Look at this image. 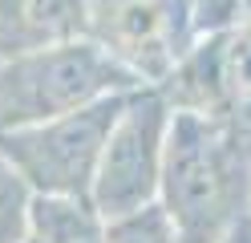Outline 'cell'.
Segmentation results:
<instances>
[{
    "label": "cell",
    "instance_id": "obj_1",
    "mask_svg": "<svg viewBox=\"0 0 251 243\" xmlns=\"http://www.w3.org/2000/svg\"><path fill=\"white\" fill-rule=\"evenodd\" d=\"M158 207L178 243H219L251 211V118L170 106Z\"/></svg>",
    "mask_w": 251,
    "mask_h": 243
},
{
    "label": "cell",
    "instance_id": "obj_2",
    "mask_svg": "<svg viewBox=\"0 0 251 243\" xmlns=\"http://www.w3.org/2000/svg\"><path fill=\"white\" fill-rule=\"evenodd\" d=\"M134 89H142L138 73L93 37L33 49V53L0 61V134Z\"/></svg>",
    "mask_w": 251,
    "mask_h": 243
},
{
    "label": "cell",
    "instance_id": "obj_3",
    "mask_svg": "<svg viewBox=\"0 0 251 243\" xmlns=\"http://www.w3.org/2000/svg\"><path fill=\"white\" fill-rule=\"evenodd\" d=\"M122 102L126 93H114L85 109L8 130L0 134V154L25 178L33 199H89L93 170L109 138V126L122 113Z\"/></svg>",
    "mask_w": 251,
    "mask_h": 243
},
{
    "label": "cell",
    "instance_id": "obj_4",
    "mask_svg": "<svg viewBox=\"0 0 251 243\" xmlns=\"http://www.w3.org/2000/svg\"><path fill=\"white\" fill-rule=\"evenodd\" d=\"M166 130H170V102L158 85L126 93L89 187V203L105 223L130 219L158 203Z\"/></svg>",
    "mask_w": 251,
    "mask_h": 243
},
{
    "label": "cell",
    "instance_id": "obj_5",
    "mask_svg": "<svg viewBox=\"0 0 251 243\" xmlns=\"http://www.w3.org/2000/svg\"><path fill=\"white\" fill-rule=\"evenodd\" d=\"M175 81H182V97H175V109H207V113H231L251 118V16L227 28L211 32L199 49H191Z\"/></svg>",
    "mask_w": 251,
    "mask_h": 243
},
{
    "label": "cell",
    "instance_id": "obj_6",
    "mask_svg": "<svg viewBox=\"0 0 251 243\" xmlns=\"http://www.w3.org/2000/svg\"><path fill=\"white\" fill-rule=\"evenodd\" d=\"M93 37V0H0V61Z\"/></svg>",
    "mask_w": 251,
    "mask_h": 243
},
{
    "label": "cell",
    "instance_id": "obj_7",
    "mask_svg": "<svg viewBox=\"0 0 251 243\" xmlns=\"http://www.w3.org/2000/svg\"><path fill=\"white\" fill-rule=\"evenodd\" d=\"M28 243H105V219L89 199H33Z\"/></svg>",
    "mask_w": 251,
    "mask_h": 243
},
{
    "label": "cell",
    "instance_id": "obj_8",
    "mask_svg": "<svg viewBox=\"0 0 251 243\" xmlns=\"http://www.w3.org/2000/svg\"><path fill=\"white\" fill-rule=\"evenodd\" d=\"M28 211H33V190L0 154V243H28Z\"/></svg>",
    "mask_w": 251,
    "mask_h": 243
},
{
    "label": "cell",
    "instance_id": "obj_9",
    "mask_svg": "<svg viewBox=\"0 0 251 243\" xmlns=\"http://www.w3.org/2000/svg\"><path fill=\"white\" fill-rule=\"evenodd\" d=\"M105 243H178V231L166 219V211L154 203V207L138 211L130 219L105 223Z\"/></svg>",
    "mask_w": 251,
    "mask_h": 243
},
{
    "label": "cell",
    "instance_id": "obj_10",
    "mask_svg": "<svg viewBox=\"0 0 251 243\" xmlns=\"http://www.w3.org/2000/svg\"><path fill=\"white\" fill-rule=\"evenodd\" d=\"M219 243H251V211L247 215H239L231 227H227V235L219 239Z\"/></svg>",
    "mask_w": 251,
    "mask_h": 243
}]
</instances>
